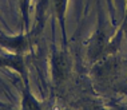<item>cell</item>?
<instances>
[{"instance_id": "1", "label": "cell", "mask_w": 127, "mask_h": 110, "mask_svg": "<svg viewBox=\"0 0 127 110\" xmlns=\"http://www.w3.org/2000/svg\"><path fill=\"white\" fill-rule=\"evenodd\" d=\"M70 59L64 51H58L52 55V78L56 83H62L70 73Z\"/></svg>"}, {"instance_id": "2", "label": "cell", "mask_w": 127, "mask_h": 110, "mask_svg": "<svg viewBox=\"0 0 127 110\" xmlns=\"http://www.w3.org/2000/svg\"><path fill=\"white\" fill-rule=\"evenodd\" d=\"M54 5V12L56 15L59 24L63 32V36L66 39V27H64V12H66V5H67V0H51Z\"/></svg>"}, {"instance_id": "3", "label": "cell", "mask_w": 127, "mask_h": 110, "mask_svg": "<svg viewBox=\"0 0 127 110\" xmlns=\"http://www.w3.org/2000/svg\"><path fill=\"white\" fill-rule=\"evenodd\" d=\"M23 94H24L23 95V109L24 110H40V106L36 102V99L32 97L27 82H26V89H24V93H23Z\"/></svg>"}, {"instance_id": "4", "label": "cell", "mask_w": 127, "mask_h": 110, "mask_svg": "<svg viewBox=\"0 0 127 110\" xmlns=\"http://www.w3.org/2000/svg\"><path fill=\"white\" fill-rule=\"evenodd\" d=\"M84 110H103L100 106H98V105H95V104H92V105H88L87 108H84Z\"/></svg>"}]
</instances>
